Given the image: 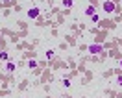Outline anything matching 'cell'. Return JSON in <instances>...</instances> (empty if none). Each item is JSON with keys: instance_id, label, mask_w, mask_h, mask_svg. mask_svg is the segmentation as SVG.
<instances>
[{"instance_id": "obj_1", "label": "cell", "mask_w": 122, "mask_h": 98, "mask_svg": "<svg viewBox=\"0 0 122 98\" xmlns=\"http://www.w3.org/2000/svg\"><path fill=\"white\" fill-rule=\"evenodd\" d=\"M89 52L94 54V56H96V54H100V52H102V45H98V43H92V45L89 46Z\"/></svg>"}, {"instance_id": "obj_2", "label": "cell", "mask_w": 122, "mask_h": 98, "mask_svg": "<svg viewBox=\"0 0 122 98\" xmlns=\"http://www.w3.org/2000/svg\"><path fill=\"white\" fill-rule=\"evenodd\" d=\"M115 9H117V8H115L113 2H109V0H107L106 4H104V11H106V13H115Z\"/></svg>"}, {"instance_id": "obj_3", "label": "cell", "mask_w": 122, "mask_h": 98, "mask_svg": "<svg viewBox=\"0 0 122 98\" xmlns=\"http://www.w3.org/2000/svg\"><path fill=\"white\" fill-rule=\"evenodd\" d=\"M28 17H30V19H37L39 17V8H30L28 9Z\"/></svg>"}, {"instance_id": "obj_4", "label": "cell", "mask_w": 122, "mask_h": 98, "mask_svg": "<svg viewBox=\"0 0 122 98\" xmlns=\"http://www.w3.org/2000/svg\"><path fill=\"white\" fill-rule=\"evenodd\" d=\"M94 13H96V9L92 8V6H89V8L85 9V15H89V17H91V15H94Z\"/></svg>"}, {"instance_id": "obj_5", "label": "cell", "mask_w": 122, "mask_h": 98, "mask_svg": "<svg viewBox=\"0 0 122 98\" xmlns=\"http://www.w3.org/2000/svg\"><path fill=\"white\" fill-rule=\"evenodd\" d=\"M6 68H8L9 72H11V70H15V63H11V61H9L8 65H6Z\"/></svg>"}, {"instance_id": "obj_6", "label": "cell", "mask_w": 122, "mask_h": 98, "mask_svg": "<svg viewBox=\"0 0 122 98\" xmlns=\"http://www.w3.org/2000/svg\"><path fill=\"white\" fill-rule=\"evenodd\" d=\"M28 67H30V68H35V67H37V61H35V59H30Z\"/></svg>"}, {"instance_id": "obj_7", "label": "cell", "mask_w": 122, "mask_h": 98, "mask_svg": "<svg viewBox=\"0 0 122 98\" xmlns=\"http://www.w3.org/2000/svg\"><path fill=\"white\" fill-rule=\"evenodd\" d=\"M0 59H2V61H8V52H0Z\"/></svg>"}, {"instance_id": "obj_8", "label": "cell", "mask_w": 122, "mask_h": 98, "mask_svg": "<svg viewBox=\"0 0 122 98\" xmlns=\"http://www.w3.org/2000/svg\"><path fill=\"white\" fill-rule=\"evenodd\" d=\"M63 6H65V8H70V6H72V0H63Z\"/></svg>"}, {"instance_id": "obj_9", "label": "cell", "mask_w": 122, "mask_h": 98, "mask_svg": "<svg viewBox=\"0 0 122 98\" xmlns=\"http://www.w3.org/2000/svg\"><path fill=\"white\" fill-rule=\"evenodd\" d=\"M91 21H92V22H98V21H100V17L94 13V15H91Z\"/></svg>"}, {"instance_id": "obj_10", "label": "cell", "mask_w": 122, "mask_h": 98, "mask_svg": "<svg viewBox=\"0 0 122 98\" xmlns=\"http://www.w3.org/2000/svg\"><path fill=\"white\" fill-rule=\"evenodd\" d=\"M52 57H54V52H52V50H50V52H46V59H52Z\"/></svg>"}, {"instance_id": "obj_11", "label": "cell", "mask_w": 122, "mask_h": 98, "mask_svg": "<svg viewBox=\"0 0 122 98\" xmlns=\"http://www.w3.org/2000/svg\"><path fill=\"white\" fill-rule=\"evenodd\" d=\"M117 82H118V85H120V87H122V76H120V78H118V80H117Z\"/></svg>"}, {"instance_id": "obj_12", "label": "cell", "mask_w": 122, "mask_h": 98, "mask_svg": "<svg viewBox=\"0 0 122 98\" xmlns=\"http://www.w3.org/2000/svg\"><path fill=\"white\" fill-rule=\"evenodd\" d=\"M120 67H122V61H120Z\"/></svg>"}, {"instance_id": "obj_13", "label": "cell", "mask_w": 122, "mask_h": 98, "mask_svg": "<svg viewBox=\"0 0 122 98\" xmlns=\"http://www.w3.org/2000/svg\"><path fill=\"white\" fill-rule=\"evenodd\" d=\"M6 2H8V0H6Z\"/></svg>"}]
</instances>
